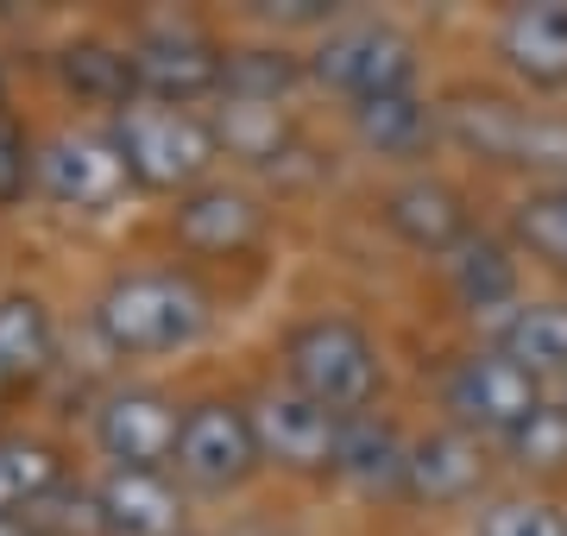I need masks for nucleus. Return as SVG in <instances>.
I'll use <instances>...</instances> for the list:
<instances>
[{
    "label": "nucleus",
    "instance_id": "obj_1",
    "mask_svg": "<svg viewBox=\"0 0 567 536\" xmlns=\"http://www.w3.org/2000/svg\"><path fill=\"white\" fill-rule=\"evenodd\" d=\"M89 329L114 360H171L208 341L215 297L189 266H126L95 290Z\"/></svg>",
    "mask_w": 567,
    "mask_h": 536
},
{
    "label": "nucleus",
    "instance_id": "obj_2",
    "mask_svg": "<svg viewBox=\"0 0 567 536\" xmlns=\"http://www.w3.org/2000/svg\"><path fill=\"white\" fill-rule=\"evenodd\" d=\"M278 385L316 398L334 416H360L385 392V348L347 310L297 316L278 341Z\"/></svg>",
    "mask_w": 567,
    "mask_h": 536
},
{
    "label": "nucleus",
    "instance_id": "obj_3",
    "mask_svg": "<svg viewBox=\"0 0 567 536\" xmlns=\"http://www.w3.org/2000/svg\"><path fill=\"white\" fill-rule=\"evenodd\" d=\"M442 140L461 145L466 158H480L492 171H524V177H536V189L567 184V114L561 107L461 89V95L442 102Z\"/></svg>",
    "mask_w": 567,
    "mask_h": 536
},
{
    "label": "nucleus",
    "instance_id": "obj_4",
    "mask_svg": "<svg viewBox=\"0 0 567 536\" xmlns=\"http://www.w3.org/2000/svg\"><path fill=\"white\" fill-rule=\"evenodd\" d=\"M107 140L121 152L133 189L145 196H189L203 189L221 165V140H215V121L208 107H171V102H133L126 114L107 121Z\"/></svg>",
    "mask_w": 567,
    "mask_h": 536
},
{
    "label": "nucleus",
    "instance_id": "obj_5",
    "mask_svg": "<svg viewBox=\"0 0 567 536\" xmlns=\"http://www.w3.org/2000/svg\"><path fill=\"white\" fill-rule=\"evenodd\" d=\"M303 70H309V89L353 107V102H372V95L423 89V44L385 13H341L328 32L309 39Z\"/></svg>",
    "mask_w": 567,
    "mask_h": 536
},
{
    "label": "nucleus",
    "instance_id": "obj_6",
    "mask_svg": "<svg viewBox=\"0 0 567 536\" xmlns=\"http://www.w3.org/2000/svg\"><path fill=\"white\" fill-rule=\"evenodd\" d=\"M133 70H140L145 102L171 107H215L227 89V44L189 13H152L133 25Z\"/></svg>",
    "mask_w": 567,
    "mask_h": 536
},
{
    "label": "nucleus",
    "instance_id": "obj_7",
    "mask_svg": "<svg viewBox=\"0 0 567 536\" xmlns=\"http://www.w3.org/2000/svg\"><path fill=\"white\" fill-rule=\"evenodd\" d=\"M259 467H265V449H259L252 404L221 398V392L183 404L177 454H171V480L177 486H189V493H240V486L259 480Z\"/></svg>",
    "mask_w": 567,
    "mask_h": 536
},
{
    "label": "nucleus",
    "instance_id": "obj_8",
    "mask_svg": "<svg viewBox=\"0 0 567 536\" xmlns=\"http://www.w3.org/2000/svg\"><path fill=\"white\" fill-rule=\"evenodd\" d=\"M32 196L58 215H114L140 189L126 177L107 126H63L32 145Z\"/></svg>",
    "mask_w": 567,
    "mask_h": 536
},
{
    "label": "nucleus",
    "instance_id": "obj_9",
    "mask_svg": "<svg viewBox=\"0 0 567 536\" xmlns=\"http://www.w3.org/2000/svg\"><path fill=\"white\" fill-rule=\"evenodd\" d=\"M543 379H529L517 360H505L498 348H473L442 372V411L447 423L473 442H505L536 404H543Z\"/></svg>",
    "mask_w": 567,
    "mask_h": 536
},
{
    "label": "nucleus",
    "instance_id": "obj_10",
    "mask_svg": "<svg viewBox=\"0 0 567 536\" xmlns=\"http://www.w3.org/2000/svg\"><path fill=\"white\" fill-rule=\"evenodd\" d=\"M183 404L158 385H114L89 416V442L114 474H171Z\"/></svg>",
    "mask_w": 567,
    "mask_h": 536
},
{
    "label": "nucleus",
    "instance_id": "obj_11",
    "mask_svg": "<svg viewBox=\"0 0 567 536\" xmlns=\"http://www.w3.org/2000/svg\"><path fill=\"white\" fill-rule=\"evenodd\" d=\"M252 423H259L265 467H278V474H290V480H334L347 416L322 411L316 398L290 392V385H271V392L252 404Z\"/></svg>",
    "mask_w": 567,
    "mask_h": 536
},
{
    "label": "nucleus",
    "instance_id": "obj_12",
    "mask_svg": "<svg viewBox=\"0 0 567 536\" xmlns=\"http://www.w3.org/2000/svg\"><path fill=\"white\" fill-rule=\"evenodd\" d=\"M171 240H177L189 259H240L265 240V215L259 189H246L240 177H208L203 189H189L171 203Z\"/></svg>",
    "mask_w": 567,
    "mask_h": 536
},
{
    "label": "nucleus",
    "instance_id": "obj_13",
    "mask_svg": "<svg viewBox=\"0 0 567 536\" xmlns=\"http://www.w3.org/2000/svg\"><path fill=\"white\" fill-rule=\"evenodd\" d=\"M379 221H385V234L398 247L423 252V259H447L461 240L480 234L466 196L447 184V177H429V171H410V177H398V184L379 196Z\"/></svg>",
    "mask_w": 567,
    "mask_h": 536
},
{
    "label": "nucleus",
    "instance_id": "obj_14",
    "mask_svg": "<svg viewBox=\"0 0 567 536\" xmlns=\"http://www.w3.org/2000/svg\"><path fill=\"white\" fill-rule=\"evenodd\" d=\"M492 58L524 95H567V0H524L492 25Z\"/></svg>",
    "mask_w": 567,
    "mask_h": 536
},
{
    "label": "nucleus",
    "instance_id": "obj_15",
    "mask_svg": "<svg viewBox=\"0 0 567 536\" xmlns=\"http://www.w3.org/2000/svg\"><path fill=\"white\" fill-rule=\"evenodd\" d=\"M347 133L365 158L379 165H423L429 152L442 145V102H429L423 89H398V95H372V102L341 107Z\"/></svg>",
    "mask_w": 567,
    "mask_h": 536
},
{
    "label": "nucleus",
    "instance_id": "obj_16",
    "mask_svg": "<svg viewBox=\"0 0 567 536\" xmlns=\"http://www.w3.org/2000/svg\"><path fill=\"white\" fill-rule=\"evenodd\" d=\"M480 480H486V442L461 435L454 423L410 442V467H404L410 505H429V512L466 505V498H480Z\"/></svg>",
    "mask_w": 567,
    "mask_h": 536
},
{
    "label": "nucleus",
    "instance_id": "obj_17",
    "mask_svg": "<svg viewBox=\"0 0 567 536\" xmlns=\"http://www.w3.org/2000/svg\"><path fill=\"white\" fill-rule=\"evenodd\" d=\"M95 524L107 536H183V493L171 474H114L89 486Z\"/></svg>",
    "mask_w": 567,
    "mask_h": 536
},
{
    "label": "nucleus",
    "instance_id": "obj_18",
    "mask_svg": "<svg viewBox=\"0 0 567 536\" xmlns=\"http://www.w3.org/2000/svg\"><path fill=\"white\" fill-rule=\"evenodd\" d=\"M51 70H58V83H63L70 102L102 114V126L140 102V70H133V51L114 44V39H70L58 58H51Z\"/></svg>",
    "mask_w": 567,
    "mask_h": 536
},
{
    "label": "nucleus",
    "instance_id": "obj_19",
    "mask_svg": "<svg viewBox=\"0 0 567 536\" xmlns=\"http://www.w3.org/2000/svg\"><path fill=\"white\" fill-rule=\"evenodd\" d=\"M442 271H447V290L461 297V310L486 316V322H498L511 303H524V266H517V247L498 240V234H473V240H461V247L442 259Z\"/></svg>",
    "mask_w": 567,
    "mask_h": 536
},
{
    "label": "nucleus",
    "instance_id": "obj_20",
    "mask_svg": "<svg viewBox=\"0 0 567 536\" xmlns=\"http://www.w3.org/2000/svg\"><path fill=\"white\" fill-rule=\"evenodd\" d=\"M404 467H410V435L379 411L347 416L341 430V461H334V480L353 486L365 498H404Z\"/></svg>",
    "mask_w": 567,
    "mask_h": 536
},
{
    "label": "nucleus",
    "instance_id": "obj_21",
    "mask_svg": "<svg viewBox=\"0 0 567 536\" xmlns=\"http://www.w3.org/2000/svg\"><path fill=\"white\" fill-rule=\"evenodd\" d=\"M505 360L529 372V379H561L567 385V297H524L492 322V341Z\"/></svg>",
    "mask_w": 567,
    "mask_h": 536
},
{
    "label": "nucleus",
    "instance_id": "obj_22",
    "mask_svg": "<svg viewBox=\"0 0 567 536\" xmlns=\"http://www.w3.org/2000/svg\"><path fill=\"white\" fill-rule=\"evenodd\" d=\"M58 360V310L44 303V290H0V392L44 379Z\"/></svg>",
    "mask_w": 567,
    "mask_h": 536
},
{
    "label": "nucleus",
    "instance_id": "obj_23",
    "mask_svg": "<svg viewBox=\"0 0 567 536\" xmlns=\"http://www.w3.org/2000/svg\"><path fill=\"white\" fill-rule=\"evenodd\" d=\"M208 121H215L221 158H240V165H252V171L284 165V158L297 152V121H290L284 102H215Z\"/></svg>",
    "mask_w": 567,
    "mask_h": 536
},
{
    "label": "nucleus",
    "instance_id": "obj_24",
    "mask_svg": "<svg viewBox=\"0 0 567 536\" xmlns=\"http://www.w3.org/2000/svg\"><path fill=\"white\" fill-rule=\"evenodd\" d=\"M63 493V454L39 435H0V517H32Z\"/></svg>",
    "mask_w": 567,
    "mask_h": 536
},
{
    "label": "nucleus",
    "instance_id": "obj_25",
    "mask_svg": "<svg viewBox=\"0 0 567 536\" xmlns=\"http://www.w3.org/2000/svg\"><path fill=\"white\" fill-rule=\"evenodd\" d=\"M297 89H309V70L284 44H240V51H227L221 102H284L290 107Z\"/></svg>",
    "mask_w": 567,
    "mask_h": 536
},
{
    "label": "nucleus",
    "instance_id": "obj_26",
    "mask_svg": "<svg viewBox=\"0 0 567 536\" xmlns=\"http://www.w3.org/2000/svg\"><path fill=\"white\" fill-rule=\"evenodd\" d=\"M498 449H505L511 467H524V474H561L567 467V404L561 398H543Z\"/></svg>",
    "mask_w": 567,
    "mask_h": 536
},
{
    "label": "nucleus",
    "instance_id": "obj_27",
    "mask_svg": "<svg viewBox=\"0 0 567 536\" xmlns=\"http://www.w3.org/2000/svg\"><path fill=\"white\" fill-rule=\"evenodd\" d=\"M511 227H517V247L529 259L567 271V184L529 189L524 203H517V215H511Z\"/></svg>",
    "mask_w": 567,
    "mask_h": 536
},
{
    "label": "nucleus",
    "instance_id": "obj_28",
    "mask_svg": "<svg viewBox=\"0 0 567 536\" xmlns=\"http://www.w3.org/2000/svg\"><path fill=\"white\" fill-rule=\"evenodd\" d=\"M473 536H567V512L543 493H511L480 505Z\"/></svg>",
    "mask_w": 567,
    "mask_h": 536
},
{
    "label": "nucleus",
    "instance_id": "obj_29",
    "mask_svg": "<svg viewBox=\"0 0 567 536\" xmlns=\"http://www.w3.org/2000/svg\"><path fill=\"white\" fill-rule=\"evenodd\" d=\"M32 189V145L13 121H0V208H13Z\"/></svg>",
    "mask_w": 567,
    "mask_h": 536
},
{
    "label": "nucleus",
    "instance_id": "obj_30",
    "mask_svg": "<svg viewBox=\"0 0 567 536\" xmlns=\"http://www.w3.org/2000/svg\"><path fill=\"white\" fill-rule=\"evenodd\" d=\"M0 536H32V524L25 517H0Z\"/></svg>",
    "mask_w": 567,
    "mask_h": 536
},
{
    "label": "nucleus",
    "instance_id": "obj_31",
    "mask_svg": "<svg viewBox=\"0 0 567 536\" xmlns=\"http://www.w3.org/2000/svg\"><path fill=\"white\" fill-rule=\"evenodd\" d=\"M561 404H567V392H561Z\"/></svg>",
    "mask_w": 567,
    "mask_h": 536
},
{
    "label": "nucleus",
    "instance_id": "obj_32",
    "mask_svg": "<svg viewBox=\"0 0 567 536\" xmlns=\"http://www.w3.org/2000/svg\"><path fill=\"white\" fill-rule=\"evenodd\" d=\"M32 536H39V530H32Z\"/></svg>",
    "mask_w": 567,
    "mask_h": 536
}]
</instances>
